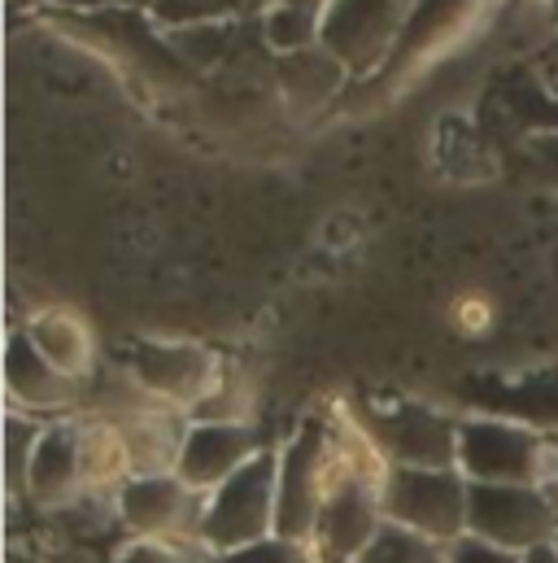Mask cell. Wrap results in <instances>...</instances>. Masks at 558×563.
Listing matches in <instances>:
<instances>
[{"mask_svg":"<svg viewBox=\"0 0 558 563\" xmlns=\"http://www.w3.org/2000/svg\"><path fill=\"white\" fill-rule=\"evenodd\" d=\"M210 563H323L314 555L310 542H292V538H263V542H249L241 551H227V555H210Z\"/></svg>","mask_w":558,"mask_h":563,"instance_id":"e0dca14e","label":"cell"},{"mask_svg":"<svg viewBox=\"0 0 558 563\" xmlns=\"http://www.w3.org/2000/svg\"><path fill=\"white\" fill-rule=\"evenodd\" d=\"M119 525L127 542H188L201 547L205 494H197L179 472L166 476H132L119 494Z\"/></svg>","mask_w":558,"mask_h":563,"instance_id":"5b68a950","label":"cell"},{"mask_svg":"<svg viewBox=\"0 0 558 563\" xmlns=\"http://www.w3.org/2000/svg\"><path fill=\"white\" fill-rule=\"evenodd\" d=\"M537 485L546 489V498H550V507L558 516V432H546V463H542V481Z\"/></svg>","mask_w":558,"mask_h":563,"instance_id":"44dd1931","label":"cell"},{"mask_svg":"<svg viewBox=\"0 0 558 563\" xmlns=\"http://www.w3.org/2000/svg\"><path fill=\"white\" fill-rule=\"evenodd\" d=\"M332 441H336V416H305L297 432L276 445L279 450V538L314 542L319 507L327 494L332 472Z\"/></svg>","mask_w":558,"mask_h":563,"instance_id":"3957f363","label":"cell"},{"mask_svg":"<svg viewBox=\"0 0 558 563\" xmlns=\"http://www.w3.org/2000/svg\"><path fill=\"white\" fill-rule=\"evenodd\" d=\"M449 323H454V332L458 336H467V341H476V336H489L493 332V323H498V301L489 297V292H458L454 301H449Z\"/></svg>","mask_w":558,"mask_h":563,"instance_id":"ac0fdd59","label":"cell"},{"mask_svg":"<svg viewBox=\"0 0 558 563\" xmlns=\"http://www.w3.org/2000/svg\"><path fill=\"white\" fill-rule=\"evenodd\" d=\"M524 563H558V547H542V551L524 555Z\"/></svg>","mask_w":558,"mask_h":563,"instance_id":"7402d4cb","label":"cell"},{"mask_svg":"<svg viewBox=\"0 0 558 563\" xmlns=\"http://www.w3.org/2000/svg\"><path fill=\"white\" fill-rule=\"evenodd\" d=\"M358 563H449V547L423 538L415 529L384 525V529L376 533V542L358 555Z\"/></svg>","mask_w":558,"mask_h":563,"instance_id":"2e32d148","label":"cell"},{"mask_svg":"<svg viewBox=\"0 0 558 563\" xmlns=\"http://www.w3.org/2000/svg\"><path fill=\"white\" fill-rule=\"evenodd\" d=\"M110 563H210V551L188 542H123Z\"/></svg>","mask_w":558,"mask_h":563,"instance_id":"d6986e66","label":"cell"},{"mask_svg":"<svg viewBox=\"0 0 558 563\" xmlns=\"http://www.w3.org/2000/svg\"><path fill=\"white\" fill-rule=\"evenodd\" d=\"M119 428L127 437L136 476H166V472L179 467V454H183V441H188L192 420L183 411H175V407L153 402V407H144L127 423H119Z\"/></svg>","mask_w":558,"mask_h":563,"instance_id":"4fadbf2b","label":"cell"},{"mask_svg":"<svg viewBox=\"0 0 558 563\" xmlns=\"http://www.w3.org/2000/svg\"><path fill=\"white\" fill-rule=\"evenodd\" d=\"M83 494V472H79V416L48 420L26 472V507L35 516L62 511Z\"/></svg>","mask_w":558,"mask_h":563,"instance_id":"8fae6325","label":"cell"},{"mask_svg":"<svg viewBox=\"0 0 558 563\" xmlns=\"http://www.w3.org/2000/svg\"><path fill=\"white\" fill-rule=\"evenodd\" d=\"M26 341L62 372V376H70V380H92L97 376V367H101V354H97V332H92V323L79 314V310H70V306H44V310H35L31 319H26Z\"/></svg>","mask_w":558,"mask_h":563,"instance_id":"7c38bea8","label":"cell"},{"mask_svg":"<svg viewBox=\"0 0 558 563\" xmlns=\"http://www.w3.org/2000/svg\"><path fill=\"white\" fill-rule=\"evenodd\" d=\"M389 467H458V428L462 420L427 402H384L371 416H358Z\"/></svg>","mask_w":558,"mask_h":563,"instance_id":"ba28073f","label":"cell"},{"mask_svg":"<svg viewBox=\"0 0 558 563\" xmlns=\"http://www.w3.org/2000/svg\"><path fill=\"white\" fill-rule=\"evenodd\" d=\"M467 533L502 551L533 555L542 547H555L558 516L542 485H471Z\"/></svg>","mask_w":558,"mask_h":563,"instance_id":"8992f818","label":"cell"},{"mask_svg":"<svg viewBox=\"0 0 558 563\" xmlns=\"http://www.w3.org/2000/svg\"><path fill=\"white\" fill-rule=\"evenodd\" d=\"M4 389H9V411H26V416H40V420L79 416V402H83V380L62 376V372L26 341L22 328L9 332Z\"/></svg>","mask_w":558,"mask_h":563,"instance_id":"9c48e42d","label":"cell"},{"mask_svg":"<svg viewBox=\"0 0 558 563\" xmlns=\"http://www.w3.org/2000/svg\"><path fill=\"white\" fill-rule=\"evenodd\" d=\"M263 432L254 423H232V420H192L183 454H179V476L197 489V494H214L219 485H227L249 459H258Z\"/></svg>","mask_w":558,"mask_h":563,"instance_id":"30bf717a","label":"cell"},{"mask_svg":"<svg viewBox=\"0 0 558 563\" xmlns=\"http://www.w3.org/2000/svg\"><path fill=\"white\" fill-rule=\"evenodd\" d=\"M471 481L458 467H389L384 472V520L415 529L432 542L467 538Z\"/></svg>","mask_w":558,"mask_h":563,"instance_id":"7a4b0ae2","label":"cell"},{"mask_svg":"<svg viewBox=\"0 0 558 563\" xmlns=\"http://www.w3.org/2000/svg\"><path fill=\"white\" fill-rule=\"evenodd\" d=\"M449 563H524V555L502 551V547H493V542H484V538L467 533V538L449 542Z\"/></svg>","mask_w":558,"mask_h":563,"instance_id":"ffe728a7","label":"cell"},{"mask_svg":"<svg viewBox=\"0 0 558 563\" xmlns=\"http://www.w3.org/2000/svg\"><path fill=\"white\" fill-rule=\"evenodd\" d=\"M79 472H83V494H105V498H114L136 476L119 423L79 416Z\"/></svg>","mask_w":558,"mask_h":563,"instance_id":"5bb4252c","label":"cell"},{"mask_svg":"<svg viewBox=\"0 0 558 563\" xmlns=\"http://www.w3.org/2000/svg\"><path fill=\"white\" fill-rule=\"evenodd\" d=\"M40 416H26V411H9L4 416V489H9V507L26 503V472H31V454H35V441L44 432Z\"/></svg>","mask_w":558,"mask_h":563,"instance_id":"9a60e30c","label":"cell"},{"mask_svg":"<svg viewBox=\"0 0 558 563\" xmlns=\"http://www.w3.org/2000/svg\"><path fill=\"white\" fill-rule=\"evenodd\" d=\"M546 432L520 420L471 416L458 428V472L471 485H537Z\"/></svg>","mask_w":558,"mask_h":563,"instance_id":"277c9868","label":"cell"},{"mask_svg":"<svg viewBox=\"0 0 558 563\" xmlns=\"http://www.w3.org/2000/svg\"><path fill=\"white\" fill-rule=\"evenodd\" d=\"M279 525V450H263L249 459L227 485L205 494V520H201V547L210 555L241 551L249 542L271 538Z\"/></svg>","mask_w":558,"mask_h":563,"instance_id":"6da1fadb","label":"cell"},{"mask_svg":"<svg viewBox=\"0 0 558 563\" xmlns=\"http://www.w3.org/2000/svg\"><path fill=\"white\" fill-rule=\"evenodd\" d=\"M555 547H558V538H555Z\"/></svg>","mask_w":558,"mask_h":563,"instance_id":"603a6c76","label":"cell"},{"mask_svg":"<svg viewBox=\"0 0 558 563\" xmlns=\"http://www.w3.org/2000/svg\"><path fill=\"white\" fill-rule=\"evenodd\" d=\"M127 372L153 402L175 407L192 420V411L214 394L223 358L197 341H136L127 354Z\"/></svg>","mask_w":558,"mask_h":563,"instance_id":"52a82bcc","label":"cell"}]
</instances>
